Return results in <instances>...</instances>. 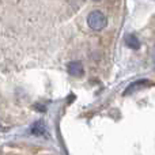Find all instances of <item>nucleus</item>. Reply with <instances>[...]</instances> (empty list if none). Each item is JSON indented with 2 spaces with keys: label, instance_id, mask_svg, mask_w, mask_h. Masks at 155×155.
I'll use <instances>...</instances> for the list:
<instances>
[{
  "label": "nucleus",
  "instance_id": "obj_2",
  "mask_svg": "<svg viewBox=\"0 0 155 155\" xmlns=\"http://www.w3.org/2000/svg\"><path fill=\"white\" fill-rule=\"evenodd\" d=\"M151 82L148 79H140V80H136V82L131 83V84L128 86V87L125 88V91H124V95H129V94L135 93V91H139L140 88H144L147 87V86H150Z\"/></svg>",
  "mask_w": 155,
  "mask_h": 155
},
{
  "label": "nucleus",
  "instance_id": "obj_1",
  "mask_svg": "<svg viewBox=\"0 0 155 155\" xmlns=\"http://www.w3.org/2000/svg\"><path fill=\"white\" fill-rule=\"evenodd\" d=\"M87 23L93 30H102L107 25V19L101 11H93L87 16Z\"/></svg>",
  "mask_w": 155,
  "mask_h": 155
},
{
  "label": "nucleus",
  "instance_id": "obj_4",
  "mask_svg": "<svg viewBox=\"0 0 155 155\" xmlns=\"http://www.w3.org/2000/svg\"><path fill=\"white\" fill-rule=\"evenodd\" d=\"M68 72H70V75L72 76H76V78H80L83 76V65L80 61H72L68 64Z\"/></svg>",
  "mask_w": 155,
  "mask_h": 155
},
{
  "label": "nucleus",
  "instance_id": "obj_6",
  "mask_svg": "<svg viewBox=\"0 0 155 155\" xmlns=\"http://www.w3.org/2000/svg\"><path fill=\"white\" fill-rule=\"evenodd\" d=\"M95 2H98V0H95Z\"/></svg>",
  "mask_w": 155,
  "mask_h": 155
},
{
  "label": "nucleus",
  "instance_id": "obj_3",
  "mask_svg": "<svg viewBox=\"0 0 155 155\" xmlns=\"http://www.w3.org/2000/svg\"><path fill=\"white\" fill-rule=\"evenodd\" d=\"M30 134L34 136H46V127L44 121H35L30 128Z\"/></svg>",
  "mask_w": 155,
  "mask_h": 155
},
{
  "label": "nucleus",
  "instance_id": "obj_5",
  "mask_svg": "<svg viewBox=\"0 0 155 155\" xmlns=\"http://www.w3.org/2000/svg\"><path fill=\"white\" fill-rule=\"evenodd\" d=\"M125 44L127 46H129L131 49H134V51H136V49L140 48V41L136 38V35L134 34H128L125 37Z\"/></svg>",
  "mask_w": 155,
  "mask_h": 155
}]
</instances>
